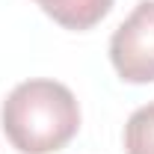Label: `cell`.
<instances>
[{
    "instance_id": "cell-1",
    "label": "cell",
    "mask_w": 154,
    "mask_h": 154,
    "mask_svg": "<svg viewBox=\"0 0 154 154\" xmlns=\"http://www.w3.org/2000/svg\"><path fill=\"white\" fill-rule=\"evenodd\" d=\"M0 128L21 154H54L80 131V107L68 86L57 80H24L0 107Z\"/></svg>"
},
{
    "instance_id": "cell-2",
    "label": "cell",
    "mask_w": 154,
    "mask_h": 154,
    "mask_svg": "<svg viewBox=\"0 0 154 154\" xmlns=\"http://www.w3.org/2000/svg\"><path fill=\"white\" fill-rule=\"evenodd\" d=\"M110 62L125 83L154 80V0L136 3L110 38Z\"/></svg>"
},
{
    "instance_id": "cell-3",
    "label": "cell",
    "mask_w": 154,
    "mask_h": 154,
    "mask_svg": "<svg viewBox=\"0 0 154 154\" xmlns=\"http://www.w3.org/2000/svg\"><path fill=\"white\" fill-rule=\"evenodd\" d=\"M42 12L48 18H54L65 30H92L95 24L107 18V12L113 9V0H36Z\"/></svg>"
},
{
    "instance_id": "cell-4",
    "label": "cell",
    "mask_w": 154,
    "mask_h": 154,
    "mask_svg": "<svg viewBox=\"0 0 154 154\" xmlns=\"http://www.w3.org/2000/svg\"><path fill=\"white\" fill-rule=\"evenodd\" d=\"M125 151L154 154V101L139 107L125 125Z\"/></svg>"
}]
</instances>
